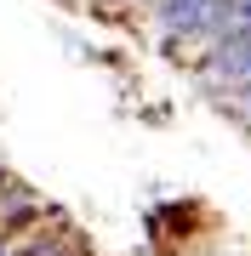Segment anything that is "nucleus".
<instances>
[{
  "label": "nucleus",
  "mask_w": 251,
  "mask_h": 256,
  "mask_svg": "<svg viewBox=\"0 0 251 256\" xmlns=\"http://www.w3.org/2000/svg\"><path fill=\"white\" fill-rule=\"evenodd\" d=\"M188 80H194V92L205 102H217V108H228L234 97L251 86V28L245 34H234L228 46H217V52H205L194 68H188Z\"/></svg>",
  "instance_id": "f257e3e1"
},
{
  "label": "nucleus",
  "mask_w": 251,
  "mask_h": 256,
  "mask_svg": "<svg viewBox=\"0 0 251 256\" xmlns=\"http://www.w3.org/2000/svg\"><path fill=\"white\" fill-rule=\"evenodd\" d=\"M251 28V0H211V12L194 23V34L177 46V57H183V68H194L205 52H217V46H228L234 34H245Z\"/></svg>",
  "instance_id": "f03ea898"
},
{
  "label": "nucleus",
  "mask_w": 251,
  "mask_h": 256,
  "mask_svg": "<svg viewBox=\"0 0 251 256\" xmlns=\"http://www.w3.org/2000/svg\"><path fill=\"white\" fill-rule=\"evenodd\" d=\"M223 114H228V120H234V126H240V131L251 126V86H245V92H240V97H234V102H228V108H223Z\"/></svg>",
  "instance_id": "7ed1b4c3"
}]
</instances>
